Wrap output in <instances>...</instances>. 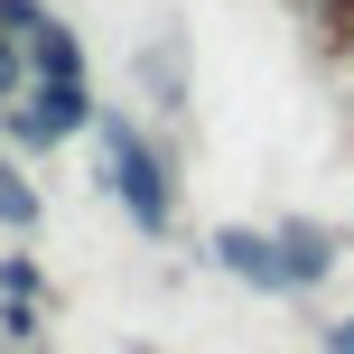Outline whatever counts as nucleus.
I'll return each instance as SVG.
<instances>
[{
    "instance_id": "1",
    "label": "nucleus",
    "mask_w": 354,
    "mask_h": 354,
    "mask_svg": "<svg viewBox=\"0 0 354 354\" xmlns=\"http://www.w3.org/2000/svg\"><path fill=\"white\" fill-rule=\"evenodd\" d=\"M112 196L140 214V233H168V168L149 159L131 131H112Z\"/></svg>"
},
{
    "instance_id": "2",
    "label": "nucleus",
    "mask_w": 354,
    "mask_h": 354,
    "mask_svg": "<svg viewBox=\"0 0 354 354\" xmlns=\"http://www.w3.org/2000/svg\"><path fill=\"white\" fill-rule=\"evenodd\" d=\"M84 122H93L84 75H37L28 112H19V140H66V131H84Z\"/></svg>"
},
{
    "instance_id": "3",
    "label": "nucleus",
    "mask_w": 354,
    "mask_h": 354,
    "mask_svg": "<svg viewBox=\"0 0 354 354\" xmlns=\"http://www.w3.org/2000/svg\"><path fill=\"white\" fill-rule=\"evenodd\" d=\"M270 252H280V280H289V289H317L326 270H336L326 224H280V233H270Z\"/></svg>"
},
{
    "instance_id": "4",
    "label": "nucleus",
    "mask_w": 354,
    "mask_h": 354,
    "mask_svg": "<svg viewBox=\"0 0 354 354\" xmlns=\"http://www.w3.org/2000/svg\"><path fill=\"white\" fill-rule=\"evenodd\" d=\"M214 261H224L233 280H252V289H289V280H280V252H270L261 233H243V224L214 233Z\"/></svg>"
},
{
    "instance_id": "5",
    "label": "nucleus",
    "mask_w": 354,
    "mask_h": 354,
    "mask_svg": "<svg viewBox=\"0 0 354 354\" xmlns=\"http://www.w3.org/2000/svg\"><path fill=\"white\" fill-rule=\"evenodd\" d=\"M28 47H37V75H84V47H75V28H56V19H37Z\"/></svg>"
},
{
    "instance_id": "6",
    "label": "nucleus",
    "mask_w": 354,
    "mask_h": 354,
    "mask_svg": "<svg viewBox=\"0 0 354 354\" xmlns=\"http://www.w3.org/2000/svg\"><path fill=\"white\" fill-rule=\"evenodd\" d=\"M0 224H10V233L37 224V196H28V177H19V168H0Z\"/></svg>"
},
{
    "instance_id": "7",
    "label": "nucleus",
    "mask_w": 354,
    "mask_h": 354,
    "mask_svg": "<svg viewBox=\"0 0 354 354\" xmlns=\"http://www.w3.org/2000/svg\"><path fill=\"white\" fill-rule=\"evenodd\" d=\"M19 84V47H10V28H0V93Z\"/></svg>"
},
{
    "instance_id": "8",
    "label": "nucleus",
    "mask_w": 354,
    "mask_h": 354,
    "mask_svg": "<svg viewBox=\"0 0 354 354\" xmlns=\"http://www.w3.org/2000/svg\"><path fill=\"white\" fill-rule=\"evenodd\" d=\"M326 354H354V317H336V326H326Z\"/></svg>"
}]
</instances>
